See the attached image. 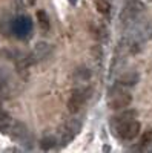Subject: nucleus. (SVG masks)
<instances>
[{
	"mask_svg": "<svg viewBox=\"0 0 152 153\" xmlns=\"http://www.w3.org/2000/svg\"><path fill=\"white\" fill-rule=\"evenodd\" d=\"M12 32L16 34V37L19 38H28L32 32V22L29 17L26 16H20V17H16L12 20Z\"/></svg>",
	"mask_w": 152,
	"mask_h": 153,
	"instance_id": "7",
	"label": "nucleus"
},
{
	"mask_svg": "<svg viewBox=\"0 0 152 153\" xmlns=\"http://www.w3.org/2000/svg\"><path fill=\"white\" fill-rule=\"evenodd\" d=\"M12 121H14V120L11 118V115L6 110H3L2 107H0V132L8 135L11 126H12Z\"/></svg>",
	"mask_w": 152,
	"mask_h": 153,
	"instance_id": "10",
	"label": "nucleus"
},
{
	"mask_svg": "<svg viewBox=\"0 0 152 153\" xmlns=\"http://www.w3.org/2000/svg\"><path fill=\"white\" fill-rule=\"evenodd\" d=\"M83 127V121L80 118H69L68 121L63 123L58 129H57V133H55V138H57V144L60 147H65L68 146L69 143H72L75 136H77Z\"/></svg>",
	"mask_w": 152,
	"mask_h": 153,
	"instance_id": "3",
	"label": "nucleus"
},
{
	"mask_svg": "<svg viewBox=\"0 0 152 153\" xmlns=\"http://www.w3.org/2000/svg\"><path fill=\"white\" fill-rule=\"evenodd\" d=\"M135 117V112H124L121 115H118V117H115L111 124L114 127V130H117V136H120L121 139H124V141H132V139H135L138 136V133H140V123H138L137 120H134Z\"/></svg>",
	"mask_w": 152,
	"mask_h": 153,
	"instance_id": "1",
	"label": "nucleus"
},
{
	"mask_svg": "<svg viewBox=\"0 0 152 153\" xmlns=\"http://www.w3.org/2000/svg\"><path fill=\"white\" fill-rule=\"evenodd\" d=\"M131 103H132V95L128 94L126 91H123V89H115V91H112L109 98H108V106L112 110L124 109V107L131 106Z\"/></svg>",
	"mask_w": 152,
	"mask_h": 153,
	"instance_id": "6",
	"label": "nucleus"
},
{
	"mask_svg": "<svg viewBox=\"0 0 152 153\" xmlns=\"http://www.w3.org/2000/svg\"><path fill=\"white\" fill-rule=\"evenodd\" d=\"M37 19H39V23H40V26L42 29L48 31L49 29V20H48V16H46V12L45 11H37Z\"/></svg>",
	"mask_w": 152,
	"mask_h": 153,
	"instance_id": "14",
	"label": "nucleus"
},
{
	"mask_svg": "<svg viewBox=\"0 0 152 153\" xmlns=\"http://www.w3.org/2000/svg\"><path fill=\"white\" fill-rule=\"evenodd\" d=\"M152 143V132L151 130H148L143 136H142V141H140V146L142 147H146L148 144H151Z\"/></svg>",
	"mask_w": 152,
	"mask_h": 153,
	"instance_id": "15",
	"label": "nucleus"
},
{
	"mask_svg": "<svg viewBox=\"0 0 152 153\" xmlns=\"http://www.w3.org/2000/svg\"><path fill=\"white\" fill-rule=\"evenodd\" d=\"M8 135L14 139V141L20 143L25 149H31L32 147V135L29 132V129L26 127V124L22 121H12V126L8 132Z\"/></svg>",
	"mask_w": 152,
	"mask_h": 153,
	"instance_id": "5",
	"label": "nucleus"
},
{
	"mask_svg": "<svg viewBox=\"0 0 152 153\" xmlns=\"http://www.w3.org/2000/svg\"><path fill=\"white\" fill-rule=\"evenodd\" d=\"M52 46H51L48 42H39L34 49H32V52H31V58L34 63H40V61H45L48 60L51 55H52Z\"/></svg>",
	"mask_w": 152,
	"mask_h": 153,
	"instance_id": "8",
	"label": "nucleus"
},
{
	"mask_svg": "<svg viewBox=\"0 0 152 153\" xmlns=\"http://www.w3.org/2000/svg\"><path fill=\"white\" fill-rule=\"evenodd\" d=\"M91 75H92L91 69H88L86 66H80V68L75 69V72H74V80L75 81H82V83L83 81H89Z\"/></svg>",
	"mask_w": 152,
	"mask_h": 153,
	"instance_id": "11",
	"label": "nucleus"
},
{
	"mask_svg": "<svg viewBox=\"0 0 152 153\" xmlns=\"http://www.w3.org/2000/svg\"><path fill=\"white\" fill-rule=\"evenodd\" d=\"M95 6H97V11L101 12V14H109L111 11L109 0H95Z\"/></svg>",
	"mask_w": 152,
	"mask_h": 153,
	"instance_id": "13",
	"label": "nucleus"
},
{
	"mask_svg": "<svg viewBox=\"0 0 152 153\" xmlns=\"http://www.w3.org/2000/svg\"><path fill=\"white\" fill-rule=\"evenodd\" d=\"M149 152H152V147H151V149H149Z\"/></svg>",
	"mask_w": 152,
	"mask_h": 153,
	"instance_id": "16",
	"label": "nucleus"
},
{
	"mask_svg": "<svg viewBox=\"0 0 152 153\" xmlns=\"http://www.w3.org/2000/svg\"><path fill=\"white\" fill-rule=\"evenodd\" d=\"M143 11H145V3L142 0H126V3L118 16L120 28L123 31L128 29L131 25H134L137 20H140Z\"/></svg>",
	"mask_w": 152,
	"mask_h": 153,
	"instance_id": "2",
	"label": "nucleus"
},
{
	"mask_svg": "<svg viewBox=\"0 0 152 153\" xmlns=\"http://www.w3.org/2000/svg\"><path fill=\"white\" fill-rule=\"evenodd\" d=\"M55 146H57L55 135H48V136L42 138V141H40V149L42 150H51V149H54Z\"/></svg>",
	"mask_w": 152,
	"mask_h": 153,
	"instance_id": "12",
	"label": "nucleus"
},
{
	"mask_svg": "<svg viewBox=\"0 0 152 153\" xmlns=\"http://www.w3.org/2000/svg\"><path fill=\"white\" fill-rule=\"evenodd\" d=\"M91 94H92L91 86H80V87L72 89L69 100H68V110L71 113H77L86 104V101L89 100Z\"/></svg>",
	"mask_w": 152,
	"mask_h": 153,
	"instance_id": "4",
	"label": "nucleus"
},
{
	"mask_svg": "<svg viewBox=\"0 0 152 153\" xmlns=\"http://www.w3.org/2000/svg\"><path fill=\"white\" fill-rule=\"evenodd\" d=\"M151 2H152V0H151Z\"/></svg>",
	"mask_w": 152,
	"mask_h": 153,
	"instance_id": "17",
	"label": "nucleus"
},
{
	"mask_svg": "<svg viewBox=\"0 0 152 153\" xmlns=\"http://www.w3.org/2000/svg\"><path fill=\"white\" fill-rule=\"evenodd\" d=\"M138 81H140V75H138V72H135V71L124 72V74L120 75V78H118V84L123 86V87H132Z\"/></svg>",
	"mask_w": 152,
	"mask_h": 153,
	"instance_id": "9",
	"label": "nucleus"
}]
</instances>
